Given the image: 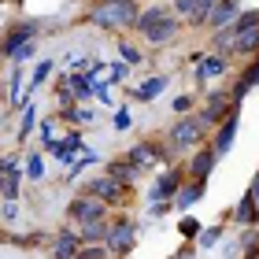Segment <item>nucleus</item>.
Listing matches in <instances>:
<instances>
[{"mask_svg": "<svg viewBox=\"0 0 259 259\" xmlns=\"http://www.w3.org/2000/svg\"><path fill=\"white\" fill-rule=\"evenodd\" d=\"M74 259H111V252L104 248V241H100V244H81Z\"/></svg>", "mask_w": 259, "mask_h": 259, "instance_id": "obj_24", "label": "nucleus"}, {"mask_svg": "<svg viewBox=\"0 0 259 259\" xmlns=\"http://www.w3.org/2000/svg\"><path fill=\"white\" fill-rule=\"evenodd\" d=\"M0 4H4V0H0Z\"/></svg>", "mask_w": 259, "mask_h": 259, "instance_id": "obj_43", "label": "nucleus"}, {"mask_svg": "<svg viewBox=\"0 0 259 259\" xmlns=\"http://www.w3.org/2000/svg\"><path fill=\"white\" fill-rule=\"evenodd\" d=\"M248 193H252V200H255V204H259V170H255V178L248 182Z\"/></svg>", "mask_w": 259, "mask_h": 259, "instance_id": "obj_39", "label": "nucleus"}, {"mask_svg": "<svg viewBox=\"0 0 259 259\" xmlns=\"http://www.w3.org/2000/svg\"><path fill=\"white\" fill-rule=\"evenodd\" d=\"M130 159H134L137 167H152V163L159 159V148H156V145H148V141H141V145L130 148Z\"/></svg>", "mask_w": 259, "mask_h": 259, "instance_id": "obj_21", "label": "nucleus"}, {"mask_svg": "<svg viewBox=\"0 0 259 259\" xmlns=\"http://www.w3.org/2000/svg\"><path fill=\"white\" fill-rule=\"evenodd\" d=\"M178 189H182V170H178V167H167V170L156 178V185L148 189V200H152V204H159V200H174V196H178Z\"/></svg>", "mask_w": 259, "mask_h": 259, "instance_id": "obj_8", "label": "nucleus"}, {"mask_svg": "<svg viewBox=\"0 0 259 259\" xmlns=\"http://www.w3.org/2000/svg\"><path fill=\"white\" fill-rule=\"evenodd\" d=\"M33 134V108L22 111V130H19V137H30Z\"/></svg>", "mask_w": 259, "mask_h": 259, "instance_id": "obj_32", "label": "nucleus"}, {"mask_svg": "<svg viewBox=\"0 0 259 259\" xmlns=\"http://www.w3.org/2000/svg\"><path fill=\"white\" fill-rule=\"evenodd\" d=\"M137 0H100L89 8V22L100 30H137Z\"/></svg>", "mask_w": 259, "mask_h": 259, "instance_id": "obj_1", "label": "nucleus"}, {"mask_svg": "<svg viewBox=\"0 0 259 259\" xmlns=\"http://www.w3.org/2000/svg\"><path fill=\"white\" fill-rule=\"evenodd\" d=\"M119 56H122V63H141V52L130 41H119Z\"/></svg>", "mask_w": 259, "mask_h": 259, "instance_id": "obj_31", "label": "nucleus"}, {"mask_svg": "<svg viewBox=\"0 0 259 259\" xmlns=\"http://www.w3.org/2000/svg\"><path fill=\"white\" fill-rule=\"evenodd\" d=\"M108 230H111V222H108V215H104V219H89V222H81L78 237L85 241V244H100L104 237H108Z\"/></svg>", "mask_w": 259, "mask_h": 259, "instance_id": "obj_15", "label": "nucleus"}, {"mask_svg": "<svg viewBox=\"0 0 259 259\" xmlns=\"http://www.w3.org/2000/svg\"><path fill=\"white\" fill-rule=\"evenodd\" d=\"M81 244H85V241H81L78 233H70V230H63L60 237H56V244H52V255H56V259H74Z\"/></svg>", "mask_w": 259, "mask_h": 259, "instance_id": "obj_16", "label": "nucleus"}, {"mask_svg": "<svg viewBox=\"0 0 259 259\" xmlns=\"http://www.w3.org/2000/svg\"><path fill=\"white\" fill-rule=\"evenodd\" d=\"M134 241H137V226L130 219H115L108 237H104V248H108L111 255H126L130 248H134Z\"/></svg>", "mask_w": 259, "mask_h": 259, "instance_id": "obj_4", "label": "nucleus"}, {"mask_svg": "<svg viewBox=\"0 0 259 259\" xmlns=\"http://www.w3.org/2000/svg\"><path fill=\"white\" fill-rule=\"evenodd\" d=\"M163 89H167V74H156V78L141 81V85L134 89V100H156Z\"/></svg>", "mask_w": 259, "mask_h": 259, "instance_id": "obj_19", "label": "nucleus"}, {"mask_svg": "<svg viewBox=\"0 0 259 259\" xmlns=\"http://www.w3.org/2000/svg\"><path fill=\"white\" fill-rule=\"evenodd\" d=\"M174 259H196V248H193V244H185V248L174 255Z\"/></svg>", "mask_w": 259, "mask_h": 259, "instance_id": "obj_40", "label": "nucleus"}, {"mask_svg": "<svg viewBox=\"0 0 259 259\" xmlns=\"http://www.w3.org/2000/svg\"><path fill=\"white\" fill-rule=\"evenodd\" d=\"M233 108H241V104H233L230 93H211V97H207V108L200 111L196 119H200V126H204V130H211V126H219L222 119H226Z\"/></svg>", "mask_w": 259, "mask_h": 259, "instance_id": "obj_5", "label": "nucleus"}, {"mask_svg": "<svg viewBox=\"0 0 259 259\" xmlns=\"http://www.w3.org/2000/svg\"><path fill=\"white\" fill-rule=\"evenodd\" d=\"M174 111H178V115H185V111H193V97H189V93H182V97L174 100Z\"/></svg>", "mask_w": 259, "mask_h": 259, "instance_id": "obj_33", "label": "nucleus"}, {"mask_svg": "<svg viewBox=\"0 0 259 259\" xmlns=\"http://www.w3.org/2000/svg\"><path fill=\"white\" fill-rule=\"evenodd\" d=\"M26 178H30V182H41V178H45V159H41V152H33V156L26 159Z\"/></svg>", "mask_w": 259, "mask_h": 259, "instance_id": "obj_25", "label": "nucleus"}, {"mask_svg": "<svg viewBox=\"0 0 259 259\" xmlns=\"http://www.w3.org/2000/svg\"><path fill=\"white\" fill-rule=\"evenodd\" d=\"M241 85H244V89H255V85H259V52H255V60L248 63V70H244Z\"/></svg>", "mask_w": 259, "mask_h": 259, "instance_id": "obj_27", "label": "nucleus"}, {"mask_svg": "<svg viewBox=\"0 0 259 259\" xmlns=\"http://www.w3.org/2000/svg\"><path fill=\"white\" fill-rule=\"evenodd\" d=\"M237 15H241V0H215V4H211V11H207V26L226 30Z\"/></svg>", "mask_w": 259, "mask_h": 259, "instance_id": "obj_10", "label": "nucleus"}, {"mask_svg": "<svg viewBox=\"0 0 259 259\" xmlns=\"http://www.w3.org/2000/svg\"><path fill=\"white\" fill-rule=\"evenodd\" d=\"M237 119H241V108H233L226 119L219 122V134H215V156H226V152L233 148V137H237Z\"/></svg>", "mask_w": 259, "mask_h": 259, "instance_id": "obj_9", "label": "nucleus"}, {"mask_svg": "<svg viewBox=\"0 0 259 259\" xmlns=\"http://www.w3.org/2000/svg\"><path fill=\"white\" fill-rule=\"evenodd\" d=\"M15 215H19V207H15V200H8L4 207H0V219L4 222H15Z\"/></svg>", "mask_w": 259, "mask_h": 259, "instance_id": "obj_34", "label": "nucleus"}, {"mask_svg": "<svg viewBox=\"0 0 259 259\" xmlns=\"http://www.w3.org/2000/svg\"><path fill=\"white\" fill-rule=\"evenodd\" d=\"M215 163H219L215 148H200V152H193V159H189V178H193V182H207L211 170H215Z\"/></svg>", "mask_w": 259, "mask_h": 259, "instance_id": "obj_11", "label": "nucleus"}, {"mask_svg": "<svg viewBox=\"0 0 259 259\" xmlns=\"http://www.w3.org/2000/svg\"><path fill=\"white\" fill-rule=\"evenodd\" d=\"M230 52H233V56H255V52H259V26L237 33V37H233V45H230Z\"/></svg>", "mask_w": 259, "mask_h": 259, "instance_id": "obj_17", "label": "nucleus"}, {"mask_svg": "<svg viewBox=\"0 0 259 259\" xmlns=\"http://www.w3.org/2000/svg\"><path fill=\"white\" fill-rule=\"evenodd\" d=\"M178 233H182L185 241H193V237H200V222H196L193 215H189V219H182V222H178Z\"/></svg>", "mask_w": 259, "mask_h": 259, "instance_id": "obj_28", "label": "nucleus"}, {"mask_svg": "<svg viewBox=\"0 0 259 259\" xmlns=\"http://www.w3.org/2000/svg\"><path fill=\"white\" fill-rule=\"evenodd\" d=\"M137 174H141V167H137V163L134 159H115V163H108V178L111 182H119V185H130V182H134L137 178Z\"/></svg>", "mask_w": 259, "mask_h": 259, "instance_id": "obj_14", "label": "nucleus"}, {"mask_svg": "<svg viewBox=\"0 0 259 259\" xmlns=\"http://www.w3.org/2000/svg\"><path fill=\"white\" fill-rule=\"evenodd\" d=\"M222 241V226H211V230H200V248H211V244Z\"/></svg>", "mask_w": 259, "mask_h": 259, "instance_id": "obj_29", "label": "nucleus"}, {"mask_svg": "<svg viewBox=\"0 0 259 259\" xmlns=\"http://www.w3.org/2000/svg\"><path fill=\"white\" fill-rule=\"evenodd\" d=\"M33 49H37V45H33V41H30V45H22V49H19L15 56H11V60H15V63H22V60H30V56H33Z\"/></svg>", "mask_w": 259, "mask_h": 259, "instance_id": "obj_35", "label": "nucleus"}, {"mask_svg": "<svg viewBox=\"0 0 259 259\" xmlns=\"http://www.w3.org/2000/svg\"><path fill=\"white\" fill-rule=\"evenodd\" d=\"M108 215V204H104L100 196H89V193H81L70 200V207H67V219H74L78 226L81 222H89V219H104Z\"/></svg>", "mask_w": 259, "mask_h": 259, "instance_id": "obj_6", "label": "nucleus"}, {"mask_svg": "<svg viewBox=\"0 0 259 259\" xmlns=\"http://www.w3.org/2000/svg\"><path fill=\"white\" fill-rule=\"evenodd\" d=\"M211 4H215V0H178V4H174V11H178L189 26H200V22H207Z\"/></svg>", "mask_w": 259, "mask_h": 259, "instance_id": "obj_12", "label": "nucleus"}, {"mask_svg": "<svg viewBox=\"0 0 259 259\" xmlns=\"http://www.w3.org/2000/svg\"><path fill=\"white\" fill-rule=\"evenodd\" d=\"M108 70H111V81H122V78H126V70H130V67H126V63H111Z\"/></svg>", "mask_w": 259, "mask_h": 259, "instance_id": "obj_36", "label": "nucleus"}, {"mask_svg": "<svg viewBox=\"0 0 259 259\" xmlns=\"http://www.w3.org/2000/svg\"><path fill=\"white\" fill-rule=\"evenodd\" d=\"M196 67H200L196 74L204 78V81L222 78V74H226V56H200V63H196Z\"/></svg>", "mask_w": 259, "mask_h": 259, "instance_id": "obj_18", "label": "nucleus"}, {"mask_svg": "<svg viewBox=\"0 0 259 259\" xmlns=\"http://www.w3.org/2000/svg\"><path fill=\"white\" fill-rule=\"evenodd\" d=\"M200 141H204V126H200V119H196V115H189V119H182L178 126L170 130V145L178 148V152H185V148L200 145Z\"/></svg>", "mask_w": 259, "mask_h": 259, "instance_id": "obj_7", "label": "nucleus"}, {"mask_svg": "<svg viewBox=\"0 0 259 259\" xmlns=\"http://www.w3.org/2000/svg\"><path fill=\"white\" fill-rule=\"evenodd\" d=\"M137 30L145 33L156 49H163V45H170L178 37V19H174L167 8H145L137 15Z\"/></svg>", "mask_w": 259, "mask_h": 259, "instance_id": "obj_2", "label": "nucleus"}, {"mask_svg": "<svg viewBox=\"0 0 259 259\" xmlns=\"http://www.w3.org/2000/svg\"><path fill=\"white\" fill-rule=\"evenodd\" d=\"M11 104H15V108L26 104V97H22V70H19V67L11 70Z\"/></svg>", "mask_w": 259, "mask_h": 259, "instance_id": "obj_26", "label": "nucleus"}, {"mask_svg": "<svg viewBox=\"0 0 259 259\" xmlns=\"http://www.w3.org/2000/svg\"><path fill=\"white\" fill-rule=\"evenodd\" d=\"M0 178H4V174H0Z\"/></svg>", "mask_w": 259, "mask_h": 259, "instance_id": "obj_42", "label": "nucleus"}, {"mask_svg": "<svg viewBox=\"0 0 259 259\" xmlns=\"http://www.w3.org/2000/svg\"><path fill=\"white\" fill-rule=\"evenodd\" d=\"M233 222H241V226H248V230L259 222V204L252 200V193H248V189H244V196L237 200V207H233Z\"/></svg>", "mask_w": 259, "mask_h": 259, "instance_id": "obj_13", "label": "nucleus"}, {"mask_svg": "<svg viewBox=\"0 0 259 259\" xmlns=\"http://www.w3.org/2000/svg\"><path fill=\"white\" fill-rule=\"evenodd\" d=\"M0 193H4V200H15L19 196V167L0 178Z\"/></svg>", "mask_w": 259, "mask_h": 259, "instance_id": "obj_23", "label": "nucleus"}, {"mask_svg": "<svg viewBox=\"0 0 259 259\" xmlns=\"http://www.w3.org/2000/svg\"><path fill=\"white\" fill-rule=\"evenodd\" d=\"M37 30H41V22H33V19L11 22V26L4 30V37H0V56H15L22 45H30L33 37H37Z\"/></svg>", "mask_w": 259, "mask_h": 259, "instance_id": "obj_3", "label": "nucleus"}, {"mask_svg": "<svg viewBox=\"0 0 259 259\" xmlns=\"http://www.w3.org/2000/svg\"><path fill=\"white\" fill-rule=\"evenodd\" d=\"M244 259H259V241H252V244H244Z\"/></svg>", "mask_w": 259, "mask_h": 259, "instance_id": "obj_38", "label": "nucleus"}, {"mask_svg": "<svg viewBox=\"0 0 259 259\" xmlns=\"http://www.w3.org/2000/svg\"><path fill=\"white\" fill-rule=\"evenodd\" d=\"M49 70H52V60H41L37 63V70H33V78H30V89H37L45 78H49Z\"/></svg>", "mask_w": 259, "mask_h": 259, "instance_id": "obj_30", "label": "nucleus"}, {"mask_svg": "<svg viewBox=\"0 0 259 259\" xmlns=\"http://www.w3.org/2000/svg\"><path fill=\"white\" fill-rule=\"evenodd\" d=\"M200 196H204V182H193V185H185V189H178V196H174L170 204L178 207V211H189Z\"/></svg>", "mask_w": 259, "mask_h": 259, "instance_id": "obj_20", "label": "nucleus"}, {"mask_svg": "<svg viewBox=\"0 0 259 259\" xmlns=\"http://www.w3.org/2000/svg\"><path fill=\"white\" fill-rule=\"evenodd\" d=\"M115 126H119V130H126V126H130V111H126V108L115 111Z\"/></svg>", "mask_w": 259, "mask_h": 259, "instance_id": "obj_37", "label": "nucleus"}, {"mask_svg": "<svg viewBox=\"0 0 259 259\" xmlns=\"http://www.w3.org/2000/svg\"><path fill=\"white\" fill-rule=\"evenodd\" d=\"M78 148H81V134H78V130H74V134L67 130V141H60V145L52 148V156H60V159L67 163V167H70V156H74Z\"/></svg>", "mask_w": 259, "mask_h": 259, "instance_id": "obj_22", "label": "nucleus"}, {"mask_svg": "<svg viewBox=\"0 0 259 259\" xmlns=\"http://www.w3.org/2000/svg\"><path fill=\"white\" fill-rule=\"evenodd\" d=\"M237 248H241V244H233V248L226 252V259H237Z\"/></svg>", "mask_w": 259, "mask_h": 259, "instance_id": "obj_41", "label": "nucleus"}]
</instances>
